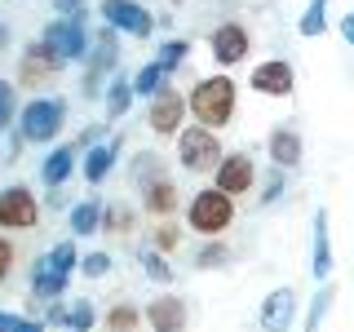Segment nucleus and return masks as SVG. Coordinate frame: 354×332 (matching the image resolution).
Returning <instances> with one entry per match:
<instances>
[{"label": "nucleus", "instance_id": "nucleus-1", "mask_svg": "<svg viewBox=\"0 0 354 332\" xmlns=\"http://www.w3.org/2000/svg\"><path fill=\"white\" fill-rule=\"evenodd\" d=\"M186 111L199 120L204 129H221L230 116H235V84L226 80V75H213V80H199L191 89V98H186Z\"/></svg>", "mask_w": 354, "mask_h": 332}, {"label": "nucleus", "instance_id": "nucleus-2", "mask_svg": "<svg viewBox=\"0 0 354 332\" xmlns=\"http://www.w3.org/2000/svg\"><path fill=\"white\" fill-rule=\"evenodd\" d=\"M186 221H191V230H199V235H221V230L235 221V204H230V195H221L217 186L213 191H199L191 199V208H186Z\"/></svg>", "mask_w": 354, "mask_h": 332}, {"label": "nucleus", "instance_id": "nucleus-3", "mask_svg": "<svg viewBox=\"0 0 354 332\" xmlns=\"http://www.w3.org/2000/svg\"><path fill=\"white\" fill-rule=\"evenodd\" d=\"M75 270V248L71 243H58V248L49 252V257L36 261V270H31V297H58L66 279H71Z\"/></svg>", "mask_w": 354, "mask_h": 332}, {"label": "nucleus", "instance_id": "nucleus-4", "mask_svg": "<svg viewBox=\"0 0 354 332\" xmlns=\"http://www.w3.org/2000/svg\"><path fill=\"white\" fill-rule=\"evenodd\" d=\"M177 133H182V138H177V160H182V169H191V173H208V169H217L221 147H217L213 129L195 124V129H177Z\"/></svg>", "mask_w": 354, "mask_h": 332}, {"label": "nucleus", "instance_id": "nucleus-5", "mask_svg": "<svg viewBox=\"0 0 354 332\" xmlns=\"http://www.w3.org/2000/svg\"><path fill=\"white\" fill-rule=\"evenodd\" d=\"M62 116H66V102H62V98H36V102H27V107H22V138H27V142L58 138Z\"/></svg>", "mask_w": 354, "mask_h": 332}, {"label": "nucleus", "instance_id": "nucleus-6", "mask_svg": "<svg viewBox=\"0 0 354 332\" xmlns=\"http://www.w3.org/2000/svg\"><path fill=\"white\" fill-rule=\"evenodd\" d=\"M44 44L53 49L58 62H71V58H84L88 53V31L80 27V18H58L44 27Z\"/></svg>", "mask_w": 354, "mask_h": 332}, {"label": "nucleus", "instance_id": "nucleus-7", "mask_svg": "<svg viewBox=\"0 0 354 332\" xmlns=\"http://www.w3.org/2000/svg\"><path fill=\"white\" fill-rule=\"evenodd\" d=\"M40 221V204L36 195L27 191V186H9V191H0V226L9 230H27Z\"/></svg>", "mask_w": 354, "mask_h": 332}, {"label": "nucleus", "instance_id": "nucleus-8", "mask_svg": "<svg viewBox=\"0 0 354 332\" xmlns=\"http://www.w3.org/2000/svg\"><path fill=\"white\" fill-rule=\"evenodd\" d=\"M147 120H151L155 133H177V129H182V120H186V98L177 93L173 84H160L151 93V116Z\"/></svg>", "mask_w": 354, "mask_h": 332}, {"label": "nucleus", "instance_id": "nucleus-9", "mask_svg": "<svg viewBox=\"0 0 354 332\" xmlns=\"http://www.w3.org/2000/svg\"><path fill=\"white\" fill-rule=\"evenodd\" d=\"M102 22L129 31V36H151L155 31V18L138 5V0H102Z\"/></svg>", "mask_w": 354, "mask_h": 332}, {"label": "nucleus", "instance_id": "nucleus-10", "mask_svg": "<svg viewBox=\"0 0 354 332\" xmlns=\"http://www.w3.org/2000/svg\"><path fill=\"white\" fill-rule=\"evenodd\" d=\"M252 182H257V173H252L248 151H235V155L217 160V191L221 195H243V191H252Z\"/></svg>", "mask_w": 354, "mask_h": 332}, {"label": "nucleus", "instance_id": "nucleus-11", "mask_svg": "<svg viewBox=\"0 0 354 332\" xmlns=\"http://www.w3.org/2000/svg\"><path fill=\"white\" fill-rule=\"evenodd\" d=\"M208 44H213V58H217L221 66H235V62L248 58L252 36H248V27H239V22H221L213 36H208Z\"/></svg>", "mask_w": 354, "mask_h": 332}, {"label": "nucleus", "instance_id": "nucleus-12", "mask_svg": "<svg viewBox=\"0 0 354 332\" xmlns=\"http://www.w3.org/2000/svg\"><path fill=\"white\" fill-rule=\"evenodd\" d=\"M53 75H58V58H53V49H49V44H31V49L22 53V62H18V84L40 89V84H49Z\"/></svg>", "mask_w": 354, "mask_h": 332}, {"label": "nucleus", "instance_id": "nucleus-13", "mask_svg": "<svg viewBox=\"0 0 354 332\" xmlns=\"http://www.w3.org/2000/svg\"><path fill=\"white\" fill-rule=\"evenodd\" d=\"M292 315H297V293L292 288H274V293L261 302V328L266 332H288L292 328Z\"/></svg>", "mask_w": 354, "mask_h": 332}, {"label": "nucleus", "instance_id": "nucleus-14", "mask_svg": "<svg viewBox=\"0 0 354 332\" xmlns=\"http://www.w3.org/2000/svg\"><path fill=\"white\" fill-rule=\"evenodd\" d=\"M252 89L257 93H270V98H288L292 93V66L288 62H261L257 71H252Z\"/></svg>", "mask_w": 354, "mask_h": 332}, {"label": "nucleus", "instance_id": "nucleus-15", "mask_svg": "<svg viewBox=\"0 0 354 332\" xmlns=\"http://www.w3.org/2000/svg\"><path fill=\"white\" fill-rule=\"evenodd\" d=\"M147 319L155 332H186V306L177 302V297H155V302L147 306Z\"/></svg>", "mask_w": 354, "mask_h": 332}, {"label": "nucleus", "instance_id": "nucleus-16", "mask_svg": "<svg viewBox=\"0 0 354 332\" xmlns=\"http://www.w3.org/2000/svg\"><path fill=\"white\" fill-rule=\"evenodd\" d=\"M270 160L279 164V169H297V164H301V138H297L292 129H274L270 133Z\"/></svg>", "mask_w": 354, "mask_h": 332}, {"label": "nucleus", "instance_id": "nucleus-17", "mask_svg": "<svg viewBox=\"0 0 354 332\" xmlns=\"http://www.w3.org/2000/svg\"><path fill=\"white\" fill-rule=\"evenodd\" d=\"M310 266H315V279H328L332 275V243H328V213L315 217V257H310Z\"/></svg>", "mask_w": 354, "mask_h": 332}, {"label": "nucleus", "instance_id": "nucleus-18", "mask_svg": "<svg viewBox=\"0 0 354 332\" xmlns=\"http://www.w3.org/2000/svg\"><path fill=\"white\" fill-rule=\"evenodd\" d=\"M147 213H155V217H169V213H177V186H173V182L155 177V182L147 186Z\"/></svg>", "mask_w": 354, "mask_h": 332}, {"label": "nucleus", "instance_id": "nucleus-19", "mask_svg": "<svg viewBox=\"0 0 354 332\" xmlns=\"http://www.w3.org/2000/svg\"><path fill=\"white\" fill-rule=\"evenodd\" d=\"M71 169H75V151H71V147H58V151L49 155V160H44L40 177H44L49 186H62L66 177H71Z\"/></svg>", "mask_w": 354, "mask_h": 332}, {"label": "nucleus", "instance_id": "nucleus-20", "mask_svg": "<svg viewBox=\"0 0 354 332\" xmlns=\"http://www.w3.org/2000/svg\"><path fill=\"white\" fill-rule=\"evenodd\" d=\"M115 142H111V147H93L88 151V160H84V177L88 182H106V173H111V164H115Z\"/></svg>", "mask_w": 354, "mask_h": 332}, {"label": "nucleus", "instance_id": "nucleus-21", "mask_svg": "<svg viewBox=\"0 0 354 332\" xmlns=\"http://www.w3.org/2000/svg\"><path fill=\"white\" fill-rule=\"evenodd\" d=\"M97 226H102V208H97L93 199H84V204L71 208V235H93Z\"/></svg>", "mask_w": 354, "mask_h": 332}, {"label": "nucleus", "instance_id": "nucleus-22", "mask_svg": "<svg viewBox=\"0 0 354 332\" xmlns=\"http://www.w3.org/2000/svg\"><path fill=\"white\" fill-rule=\"evenodd\" d=\"M160 84H164V66H160V62H147L138 75H133V84H129V89H133V93H142V98H151Z\"/></svg>", "mask_w": 354, "mask_h": 332}, {"label": "nucleus", "instance_id": "nucleus-23", "mask_svg": "<svg viewBox=\"0 0 354 332\" xmlns=\"http://www.w3.org/2000/svg\"><path fill=\"white\" fill-rule=\"evenodd\" d=\"M115 62V40L102 36V44H97V53H93V71H88V93L97 89V80H102V71Z\"/></svg>", "mask_w": 354, "mask_h": 332}, {"label": "nucleus", "instance_id": "nucleus-24", "mask_svg": "<svg viewBox=\"0 0 354 332\" xmlns=\"http://www.w3.org/2000/svg\"><path fill=\"white\" fill-rule=\"evenodd\" d=\"M324 27H328V0H310L301 18V36H324Z\"/></svg>", "mask_w": 354, "mask_h": 332}, {"label": "nucleus", "instance_id": "nucleus-25", "mask_svg": "<svg viewBox=\"0 0 354 332\" xmlns=\"http://www.w3.org/2000/svg\"><path fill=\"white\" fill-rule=\"evenodd\" d=\"M142 324V310H133V306H111V315H106V328L111 332H133Z\"/></svg>", "mask_w": 354, "mask_h": 332}, {"label": "nucleus", "instance_id": "nucleus-26", "mask_svg": "<svg viewBox=\"0 0 354 332\" xmlns=\"http://www.w3.org/2000/svg\"><path fill=\"white\" fill-rule=\"evenodd\" d=\"M138 261H142V270H147L155 284H173V270H169V261H164L160 252H138Z\"/></svg>", "mask_w": 354, "mask_h": 332}, {"label": "nucleus", "instance_id": "nucleus-27", "mask_svg": "<svg viewBox=\"0 0 354 332\" xmlns=\"http://www.w3.org/2000/svg\"><path fill=\"white\" fill-rule=\"evenodd\" d=\"M129 98H133L129 80H111V93H106V111H111V116H124V111H129Z\"/></svg>", "mask_w": 354, "mask_h": 332}, {"label": "nucleus", "instance_id": "nucleus-28", "mask_svg": "<svg viewBox=\"0 0 354 332\" xmlns=\"http://www.w3.org/2000/svg\"><path fill=\"white\" fill-rule=\"evenodd\" d=\"M93 324H97V319H93V306H88V302H75L71 310H66V328H71V332H88Z\"/></svg>", "mask_w": 354, "mask_h": 332}, {"label": "nucleus", "instance_id": "nucleus-29", "mask_svg": "<svg viewBox=\"0 0 354 332\" xmlns=\"http://www.w3.org/2000/svg\"><path fill=\"white\" fill-rule=\"evenodd\" d=\"M332 297H337V288H324V293L315 297V306H310V324H306V332H319V324H324V315H328V306H332Z\"/></svg>", "mask_w": 354, "mask_h": 332}, {"label": "nucleus", "instance_id": "nucleus-30", "mask_svg": "<svg viewBox=\"0 0 354 332\" xmlns=\"http://www.w3.org/2000/svg\"><path fill=\"white\" fill-rule=\"evenodd\" d=\"M186 49H191V44H186V40H173V44H164V49H160V66H164V75H169L173 66L186 58Z\"/></svg>", "mask_w": 354, "mask_h": 332}, {"label": "nucleus", "instance_id": "nucleus-31", "mask_svg": "<svg viewBox=\"0 0 354 332\" xmlns=\"http://www.w3.org/2000/svg\"><path fill=\"white\" fill-rule=\"evenodd\" d=\"M9 120H14V84L0 80V129H9Z\"/></svg>", "mask_w": 354, "mask_h": 332}, {"label": "nucleus", "instance_id": "nucleus-32", "mask_svg": "<svg viewBox=\"0 0 354 332\" xmlns=\"http://www.w3.org/2000/svg\"><path fill=\"white\" fill-rule=\"evenodd\" d=\"M106 270H111V257H106V252H93V257H84V275H88V279H102Z\"/></svg>", "mask_w": 354, "mask_h": 332}, {"label": "nucleus", "instance_id": "nucleus-33", "mask_svg": "<svg viewBox=\"0 0 354 332\" xmlns=\"http://www.w3.org/2000/svg\"><path fill=\"white\" fill-rule=\"evenodd\" d=\"M221 261H226V243H208V248L195 257V266H221Z\"/></svg>", "mask_w": 354, "mask_h": 332}, {"label": "nucleus", "instance_id": "nucleus-34", "mask_svg": "<svg viewBox=\"0 0 354 332\" xmlns=\"http://www.w3.org/2000/svg\"><path fill=\"white\" fill-rule=\"evenodd\" d=\"M9 270H14V243L0 235V284L9 279Z\"/></svg>", "mask_w": 354, "mask_h": 332}, {"label": "nucleus", "instance_id": "nucleus-35", "mask_svg": "<svg viewBox=\"0 0 354 332\" xmlns=\"http://www.w3.org/2000/svg\"><path fill=\"white\" fill-rule=\"evenodd\" d=\"M155 243H160V248H173V243H177V226H160V230H155Z\"/></svg>", "mask_w": 354, "mask_h": 332}, {"label": "nucleus", "instance_id": "nucleus-36", "mask_svg": "<svg viewBox=\"0 0 354 332\" xmlns=\"http://www.w3.org/2000/svg\"><path fill=\"white\" fill-rule=\"evenodd\" d=\"M53 5L62 9L66 18H80V9H84V0H53Z\"/></svg>", "mask_w": 354, "mask_h": 332}, {"label": "nucleus", "instance_id": "nucleus-37", "mask_svg": "<svg viewBox=\"0 0 354 332\" xmlns=\"http://www.w3.org/2000/svg\"><path fill=\"white\" fill-rule=\"evenodd\" d=\"M111 226L124 230V226H129V208H111Z\"/></svg>", "mask_w": 354, "mask_h": 332}, {"label": "nucleus", "instance_id": "nucleus-38", "mask_svg": "<svg viewBox=\"0 0 354 332\" xmlns=\"http://www.w3.org/2000/svg\"><path fill=\"white\" fill-rule=\"evenodd\" d=\"M18 328V315H5V310H0V332H14Z\"/></svg>", "mask_w": 354, "mask_h": 332}, {"label": "nucleus", "instance_id": "nucleus-39", "mask_svg": "<svg viewBox=\"0 0 354 332\" xmlns=\"http://www.w3.org/2000/svg\"><path fill=\"white\" fill-rule=\"evenodd\" d=\"M14 332H44V324H31V319H18Z\"/></svg>", "mask_w": 354, "mask_h": 332}, {"label": "nucleus", "instance_id": "nucleus-40", "mask_svg": "<svg viewBox=\"0 0 354 332\" xmlns=\"http://www.w3.org/2000/svg\"><path fill=\"white\" fill-rule=\"evenodd\" d=\"M0 40H5V31H0Z\"/></svg>", "mask_w": 354, "mask_h": 332}]
</instances>
